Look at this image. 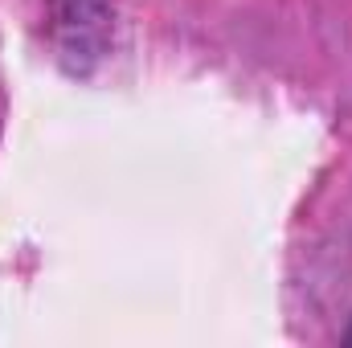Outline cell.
I'll list each match as a JSON object with an SVG mask.
<instances>
[]
</instances>
